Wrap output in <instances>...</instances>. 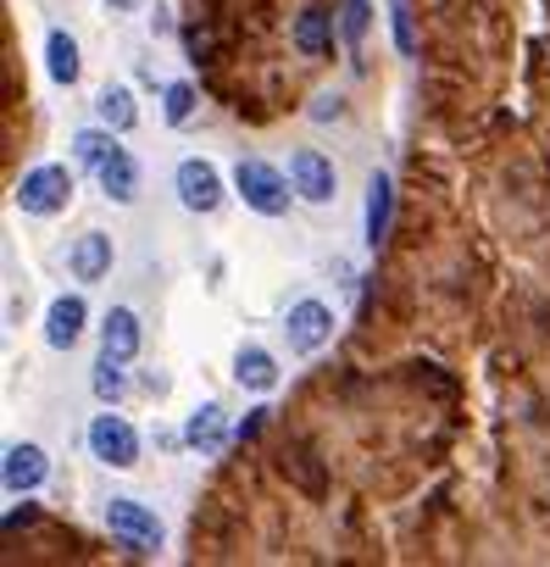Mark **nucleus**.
Listing matches in <instances>:
<instances>
[{
  "label": "nucleus",
  "mask_w": 550,
  "mask_h": 567,
  "mask_svg": "<svg viewBox=\"0 0 550 567\" xmlns=\"http://www.w3.org/2000/svg\"><path fill=\"white\" fill-rule=\"evenodd\" d=\"M234 189H239L245 206L261 212V217H284V212H290V195H295L290 173H279V167L261 162V156H245V162L234 167Z\"/></svg>",
  "instance_id": "obj_1"
},
{
  "label": "nucleus",
  "mask_w": 550,
  "mask_h": 567,
  "mask_svg": "<svg viewBox=\"0 0 550 567\" xmlns=\"http://www.w3.org/2000/svg\"><path fill=\"white\" fill-rule=\"evenodd\" d=\"M68 200H73V167H62V162H40L18 178V206L29 217H56V212H68Z\"/></svg>",
  "instance_id": "obj_2"
},
{
  "label": "nucleus",
  "mask_w": 550,
  "mask_h": 567,
  "mask_svg": "<svg viewBox=\"0 0 550 567\" xmlns=\"http://www.w3.org/2000/svg\"><path fill=\"white\" fill-rule=\"evenodd\" d=\"M106 528L123 539V556H151V550H162V517H156L151 506L128 501V495L106 501Z\"/></svg>",
  "instance_id": "obj_3"
},
{
  "label": "nucleus",
  "mask_w": 550,
  "mask_h": 567,
  "mask_svg": "<svg viewBox=\"0 0 550 567\" xmlns=\"http://www.w3.org/2000/svg\"><path fill=\"white\" fill-rule=\"evenodd\" d=\"M90 451H95V462H106V467H139V434H134L128 417H117V412L90 417Z\"/></svg>",
  "instance_id": "obj_4"
},
{
  "label": "nucleus",
  "mask_w": 550,
  "mask_h": 567,
  "mask_svg": "<svg viewBox=\"0 0 550 567\" xmlns=\"http://www.w3.org/2000/svg\"><path fill=\"white\" fill-rule=\"evenodd\" d=\"M329 334H334V312H329L323 301H295V307H290V318H284V340H290L295 357L323 351Z\"/></svg>",
  "instance_id": "obj_5"
},
{
  "label": "nucleus",
  "mask_w": 550,
  "mask_h": 567,
  "mask_svg": "<svg viewBox=\"0 0 550 567\" xmlns=\"http://www.w3.org/2000/svg\"><path fill=\"white\" fill-rule=\"evenodd\" d=\"M173 189H178V200H184L189 212H217V206H222V173H217L211 162H200V156L178 162Z\"/></svg>",
  "instance_id": "obj_6"
},
{
  "label": "nucleus",
  "mask_w": 550,
  "mask_h": 567,
  "mask_svg": "<svg viewBox=\"0 0 550 567\" xmlns=\"http://www.w3.org/2000/svg\"><path fill=\"white\" fill-rule=\"evenodd\" d=\"M290 184H295V195L312 200V206H329L334 189H340L334 162H329L323 151H295V156H290Z\"/></svg>",
  "instance_id": "obj_7"
},
{
  "label": "nucleus",
  "mask_w": 550,
  "mask_h": 567,
  "mask_svg": "<svg viewBox=\"0 0 550 567\" xmlns=\"http://www.w3.org/2000/svg\"><path fill=\"white\" fill-rule=\"evenodd\" d=\"M84 323H90L84 296H56L51 312H45V346H51V351H73V346L84 340Z\"/></svg>",
  "instance_id": "obj_8"
},
{
  "label": "nucleus",
  "mask_w": 550,
  "mask_h": 567,
  "mask_svg": "<svg viewBox=\"0 0 550 567\" xmlns=\"http://www.w3.org/2000/svg\"><path fill=\"white\" fill-rule=\"evenodd\" d=\"M45 473H51V462H45L40 445H12L7 451V467H0V478H7L12 495H34L45 484Z\"/></svg>",
  "instance_id": "obj_9"
},
{
  "label": "nucleus",
  "mask_w": 550,
  "mask_h": 567,
  "mask_svg": "<svg viewBox=\"0 0 550 567\" xmlns=\"http://www.w3.org/2000/svg\"><path fill=\"white\" fill-rule=\"evenodd\" d=\"M290 40H295L301 56H329V51H334V18H329L323 7H301Z\"/></svg>",
  "instance_id": "obj_10"
},
{
  "label": "nucleus",
  "mask_w": 550,
  "mask_h": 567,
  "mask_svg": "<svg viewBox=\"0 0 550 567\" xmlns=\"http://www.w3.org/2000/svg\"><path fill=\"white\" fill-rule=\"evenodd\" d=\"M390 223H395V178L390 173H373L367 178V245L373 250L390 239Z\"/></svg>",
  "instance_id": "obj_11"
},
{
  "label": "nucleus",
  "mask_w": 550,
  "mask_h": 567,
  "mask_svg": "<svg viewBox=\"0 0 550 567\" xmlns=\"http://www.w3.org/2000/svg\"><path fill=\"white\" fill-rule=\"evenodd\" d=\"M101 351H106V357H117V362H134V357H139V318H134L128 307H112V312H106Z\"/></svg>",
  "instance_id": "obj_12"
},
{
  "label": "nucleus",
  "mask_w": 550,
  "mask_h": 567,
  "mask_svg": "<svg viewBox=\"0 0 550 567\" xmlns=\"http://www.w3.org/2000/svg\"><path fill=\"white\" fill-rule=\"evenodd\" d=\"M68 267H73V278H79V284L106 278V272H112V239H106V234H84V239L73 245Z\"/></svg>",
  "instance_id": "obj_13"
},
{
  "label": "nucleus",
  "mask_w": 550,
  "mask_h": 567,
  "mask_svg": "<svg viewBox=\"0 0 550 567\" xmlns=\"http://www.w3.org/2000/svg\"><path fill=\"white\" fill-rule=\"evenodd\" d=\"M234 379H239L245 390L267 395L272 384H279V362H272L261 346H239V351H234Z\"/></svg>",
  "instance_id": "obj_14"
},
{
  "label": "nucleus",
  "mask_w": 550,
  "mask_h": 567,
  "mask_svg": "<svg viewBox=\"0 0 550 567\" xmlns=\"http://www.w3.org/2000/svg\"><path fill=\"white\" fill-rule=\"evenodd\" d=\"M95 184H101L112 200H123V206H128V200L139 195V167H134V156H128V151L106 156V162H101V173H95Z\"/></svg>",
  "instance_id": "obj_15"
},
{
  "label": "nucleus",
  "mask_w": 550,
  "mask_h": 567,
  "mask_svg": "<svg viewBox=\"0 0 550 567\" xmlns=\"http://www.w3.org/2000/svg\"><path fill=\"white\" fill-rule=\"evenodd\" d=\"M45 68H51L56 84H79L84 62H79V40H73L68 29H51V40H45Z\"/></svg>",
  "instance_id": "obj_16"
},
{
  "label": "nucleus",
  "mask_w": 550,
  "mask_h": 567,
  "mask_svg": "<svg viewBox=\"0 0 550 567\" xmlns=\"http://www.w3.org/2000/svg\"><path fill=\"white\" fill-rule=\"evenodd\" d=\"M117 151H123V145H117V128H79V134H73V162L90 167V173H101V162L117 156Z\"/></svg>",
  "instance_id": "obj_17"
},
{
  "label": "nucleus",
  "mask_w": 550,
  "mask_h": 567,
  "mask_svg": "<svg viewBox=\"0 0 550 567\" xmlns=\"http://www.w3.org/2000/svg\"><path fill=\"white\" fill-rule=\"evenodd\" d=\"M95 112H101V123L117 128V134H128V128L139 123V112H134V90H128V84H106L101 101H95Z\"/></svg>",
  "instance_id": "obj_18"
},
{
  "label": "nucleus",
  "mask_w": 550,
  "mask_h": 567,
  "mask_svg": "<svg viewBox=\"0 0 550 567\" xmlns=\"http://www.w3.org/2000/svg\"><path fill=\"white\" fill-rule=\"evenodd\" d=\"M222 434H228V429H222V406H211V401H206V406L189 417V429H184V440H189L195 451H222Z\"/></svg>",
  "instance_id": "obj_19"
},
{
  "label": "nucleus",
  "mask_w": 550,
  "mask_h": 567,
  "mask_svg": "<svg viewBox=\"0 0 550 567\" xmlns=\"http://www.w3.org/2000/svg\"><path fill=\"white\" fill-rule=\"evenodd\" d=\"M128 362H117V357H106L101 351V362H95V395L106 401V406H117L123 395H128V373H123Z\"/></svg>",
  "instance_id": "obj_20"
},
{
  "label": "nucleus",
  "mask_w": 550,
  "mask_h": 567,
  "mask_svg": "<svg viewBox=\"0 0 550 567\" xmlns=\"http://www.w3.org/2000/svg\"><path fill=\"white\" fill-rule=\"evenodd\" d=\"M367 29H373V0H340V34L351 45H362Z\"/></svg>",
  "instance_id": "obj_21"
},
{
  "label": "nucleus",
  "mask_w": 550,
  "mask_h": 567,
  "mask_svg": "<svg viewBox=\"0 0 550 567\" xmlns=\"http://www.w3.org/2000/svg\"><path fill=\"white\" fill-rule=\"evenodd\" d=\"M162 106H167V123H173V128H184V123L195 117V84H184V79H178V84H167Z\"/></svg>",
  "instance_id": "obj_22"
},
{
  "label": "nucleus",
  "mask_w": 550,
  "mask_h": 567,
  "mask_svg": "<svg viewBox=\"0 0 550 567\" xmlns=\"http://www.w3.org/2000/svg\"><path fill=\"white\" fill-rule=\"evenodd\" d=\"M390 18H395V45H401V56H417V29H412V12H406V7H395Z\"/></svg>",
  "instance_id": "obj_23"
},
{
  "label": "nucleus",
  "mask_w": 550,
  "mask_h": 567,
  "mask_svg": "<svg viewBox=\"0 0 550 567\" xmlns=\"http://www.w3.org/2000/svg\"><path fill=\"white\" fill-rule=\"evenodd\" d=\"M312 117H318V123L340 117V95H318V101H312Z\"/></svg>",
  "instance_id": "obj_24"
},
{
  "label": "nucleus",
  "mask_w": 550,
  "mask_h": 567,
  "mask_svg": "<svg viewBox=\"0 0 550 567\" xmlns=\"http://www.w3.org/2000/svg\"><path fill=\"white\" fill-rule=\"evenodd\" d=\"M23 523H34V501H23V506H12V512H7V534H12V528H23Z\"/></svg>",
  "instance_id": "obj_25"
},
{
  "label": "nucleus",
  "mask_w": 550,
  "mask_h": 567,
  "mask_svg": "<svg viewBox=\"0 0 550 567\" xmlns=\"http://www.w3.org/2000/svg\"><path fill=\"white\" fill-rule=\"evenodd\" d=\"M261 417H267V412H245V423H239V429H234V434H239V440H250V434H256V429H261Z\"/></svg>",
  "instance_id": "obj_26"
},
{
  "label": "nucleus",
  "mask_w": 550,
  "mask_h": 567,
  "mask_svg": "<svg viewBox=\"0 0 550 567\" xmlns=\"http://www.w3.org/2000/svg\"><path fill=\"white\" fill-rule=\"evenodd\" d=\"M112 7H123V12H134V7H139V0H112Z\"/></svg>",
  "instance_id": "obj_27"
}]
</instances>
